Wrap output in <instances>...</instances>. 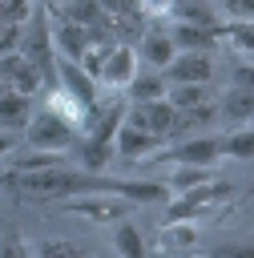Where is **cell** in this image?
Instances as JSON below:
<instances>
[{
  "label": "cell",
  "mask_w": 254,
  "mask_h": 258,
  "mask_svg": "<svg viewBox=\"0 0 254 258\" xmlns=\"http://www.w3.org/2000/svg\"><path fill=\"white\" fill-rule=\"evenodd\" d=\"M234 194L238 189L230 181H218V177H210L202 185H189V189H177V194H169L165 222H210V218H222L234 206Z\"/></svg>",
  "instance_id": "cell-1"
},
{
  "label": "cell",
  "mask_w": 254,
  "mask_h": 258,
  "mask_svg": "<svg viewBox=\"0 0 254 258\" xmlns=\"http://www.w3.org/2000/svg\"><path fill=\"white\" fill-rule=\"evenodd\" d=\"M16 52L40 73V85L52 89L56 85V48H52V24H48V8L36 0L32 4V16L24 20V32H20V44ZM40 89V93H44Z\"/></svg>",
  "instance_id": "cell-2"
},
{
  "label": "cell",
  "mask_w": 254,
  "mask_h": 258,
  "mask_svg": "<svg viewBox=\"0 0 254 258\" xmlns=\"http://www.w3.org/2000/svg\"><path fill=\"white\" fill-rule=\"evenodd\" d=\"M161 149H165V137H157V133L145 125L141 105L129 101V105H125V117H121V125H117V133H113V153H117V161H141V157L161 153Z\"/></svg>",
  "instance_id": "cell-3"
},
{
  "label": "cell",
  "mask_w": 254,
  "mask_h": 258,
  "mask_svg": "<svg viewBox=\"0 0 254 258\" xmlns=\"http://www.w3.org/2000/svg\"><path fill=\"white\" fill-rule=\"evenodd\" d=\"M32 149H56V153H69L77 141H81V129H73L65 117H56L52 109H36L32 117H28V125H24V133H20Z\"/></svg>",
  "instance_id": "cell-4"
},
{
  "label": "cell",
  "mask_w": 254,
  "mask_h": 258,
  "mask_svg": "<svg viewBox=\"0 0 254 258\" xmlns=\"http://www.w3.org/2000/svg\"><path fill=\"white\" fill-rule=\"evenodd\" d=\"M129 198H121V194H73V198H60V210L65 214H77V218H85V222H93V226H109V222H121L125 214H129Z\"/></svg>",
  "instance_id": "cell-5"
},
{
  "label": "cell",
  "mask_w": 254,
  "mask_h": 258,
  "mask_svg": "<svg viewBox=\"0 0 254 258\" xmlns=\"http://www.w3.org/2000/svg\"><path fill=\"white\" fill-rule=\"evenodd\" d=\"M165 77V85H185V81H210L214 77V52H198V48H177L169 64L157 69Z\"/></svg>",
  "instance_id": "cell-6"
},
{
  "label": "cell",
  "mask_w": 254,
  "mask_h": 258,
  "mask_svg": "<svg viewBox=\"0 0 254 258\" xmlns=\"http://www.w3.org/2000/svg\"><path fill=\"white\" fill-rule=\"evenodd\" d=\"M133 73H137V52H133V44H113L109 48V56L101 60V73H97V85H105V89H125L129 81H133Z\"/></svg>",
  "instance_id": "cell-7"
},
{
  "label": "cell",
  "mask_w": 254,
  "mask_h": 258,
  "mask_svg": "<svg viewBox=\"0 0 254 258\" xmlns=\"http://www.w3.org/2000/svg\"><path fill=\"white\" fill-rule=\"evenodd\" d=\"M133 52H137V60L141 64H149V69H161V64H169L173 60V40H169V28H161V24H145V32L137 36V44H133Z\"/></svg>",
  "instance_id": "cell-8"
},
{
  "label": "cell",
  "mask_w": 254,
  "mask_h": 258,
  "mask_svg": "<svg viewBox=\"0 0 254 258\" xmlns=\"http://www.w3.org/2000/svg\"><path fill=\"white\" fill-rule=\"evenodd\" d=\"M165 157H169V161H194V165H218V157H222V137H214V133H189V137L177 141Z\"/></svg>",
  "instance_id": "cell-9"
},
{
  "label": "cell",
  "mask_w": 254,
  "mask_h": 258,
  "mask_svg": "<svg viewBox=\"0 0 254 258\" xmlns=\"http://www.w3.org/2000/svg\"><path fill=\"white\" fill-rule=\"evenodd\" d=\"M0 81L12 89V93H24V97H36L44 85H40V73L20 56V52H4L0 56Z\"/></svg>",
  "instance_id": "cell-10"
},
{
  "label": "cell",
  "mask_w": 254,
  "mask_h": 258,
  "mask_svg": "<svg viewBox=\"0 0 254 258\" xmlns=\"http://www.w3.org/2000/svg\"><path fill=\"white\" fill-rule=\"evenodd\" d=\"M56 85H60L69 97H77L81 105H93V101H97V81H93L77 60H69V56H56Z\"/></svg>",
  "instance_id": "cell-11"
},
{
  "label": "cell",
  "mask_w": 254,
  "mask_h": 258,
  "mask_svg": "<svg viewBox=\"0 0 254 258\" xmlns=\"http://www.w3.org/2000/svg\"><path fill=\"white\" fill-rule=\"evenodd\" d=\"M169 40H173V48H198V52H214V48H218V28H202V24L173 20V24H169Z\"/></svg>",
  "instance_id": "cell-12"
},
{
  "label": "cell",
  "mask_w": 254,
  "mask_h": 258,
  "mask_svg": "<svg viewBox=\"0 0 254 258\" xmlns=\"http://www.w3.org/2000/svg\"><path fill=\"white\" fill-rule=\"evenodd\" d=\"M52 48H56V56H69V60H81V52L89 48V32H85V24H73V20H56L52 24Z\"/></svg>",
  "instance_id": "cell-13"
},
{
  "label": "cell",
  "mask_w": 254,
  "mask_h": 258,
  "mask_svg": "<svg viewBox=\"0 0 254 258\" xmlns=\"http://www.w3.org/2000/svg\"><path fill=\"white\" fill-rule=\"evenodd\" d=\"M214 117H218L214 101L173 109V129H169V137H177V133H202V129H210V125H214Z\"/></svg>",
  "instance_id": "cell-14"
},
{
  "label": "cell",
  "mask_w": 254,
  "mask_h": 258,
  "mask_svg": "<svg viewBox=\"0 0 254 258\" xmlns=\"http://www.w3.org/2000/svg\"><path fill=\"white\" fill-rule=\"evenodd\" d=\"M169 20H185V24H202V28H218L222 12L214 8V0H173Z\"/></svg>",
  "instance_id": "cell-15"
},
{
  "label": "cell",
  "mask_w": 254,
  "mask_h": 258,
  "mask_svg": "<svg viewBox=\"0 0 254 258\" xmlns=\"http://www.w3.org/2000/svg\"><path fill=\"white\" fill-rule=\"evenodd\" d=\"M28 117H32V97H24V93H0V129L24 133Z\"/></svg>",
  "instance_id": "cell-16"
},
{
  "label": "cell",
  "mask_w": 254,
  "mask_h": 258,
  "mask_svg": "<svg viewBox=\"0 0 254 258\" xmlns=\"http://www.w3.org/2000/svg\"><path fill=\"white\" fill-rule=\"evenodd\" d=\"M165 101H169L173 109H185V105H202V101H214V89H210V81L165 85Z\"/></svg>",
  "instance_id": "cell-17"
},
{
  "label": "cell",
  "mask_w": 254,
  "mask_h": 258,
  "mask_svg": "<svg viewBox=\"0 0 254 258\" xmlns=\"http://www.w3.org/2000/svg\"><path fill=\"white\" fill-rule=\"evenodd\" d=\"M222 117L226 121H234V125H250V117H254V93L250 89H226V97H222Z\"/></svg>",
  "instance_id": "cell-18"
},
{
  "label": "cell",
  "mask_w": 254,
  "mask_h": 258,
  "mask_svg": "<svg viewBox=\"0 0 254 258\" xmlns=\"http://www.w3.org/2000/svg\"><path fill=\"white\" fill-rule=\"evenodd\" d=\"M137 105H141V117H145V125H149L157 137H169V129H173V105H169L165 97L137 101Z\"/></svg>",
  "instance_id": "cell-19"
},
{
  "label": "cell",
  "mask_w": 254,
  "mask_h": 258,
  "mask_svg": "<svg viewBox=\"0 0 254 258\" xmlns=\"http://www.w3.org/2000/svg\"><path fill=\"white\" fill-rule=\"evenodd\" d=\"M113 250H117L121 258H141V254H145L149 246H145L141 230H137L133 222H125V218H121V222L113 226Z\"/></svg>",
  "instance_id": "cell-20"
},
{
  "label": "cell",
  "mask_w": 254,
  "mask_h": 258,
  "mask_svg": "<svg viewBox=\"0 0 254 258\" xmlns=\"http://www.w3.org/2000/svg\"><path fill=\"white\" fill-rule=\"evenodd\" d=\"M48 16H65V20L89 28V24L101 20V4H97V0H60L56 8H48Z\"/></svg>",
  "instance_id": "cell-21"
},
{
  "label": "cell",
  "mask_w": 254,
  "mask_h": 258,
  "mask_svg": "<svg viewBox=\"0 0 254 258\" xmlns=\"http://www.w3.org/2000/svg\"><path fill=\"white\" fill-rule=\"evenodd\" d=\"M129 101H153V97H165V77L161 73H133V81L121 89Z\"/></svg>",
  "instance_id": "cell-22"
},
{
  "label": "cell",
  "mask_w": 254,
  "mask_h": 258,
  "mask_svg": "<svg viewBox=\"0 0 254 258\" xmlns=\"http://www.w3.org/2000/svg\"><path fill=\"white\" fill-rule=\"evenodd\" d=\"M161 246H169V250H194L198 246V222H165L161 226Z\"/></svg>",
  "instance_id": "cell-23"
},
{
  "label": "cell",
  "mask_w": 254,
  "mask_h": 258,
  "mask_svg": "<svg viewBox=\"0 0 254 258\" xmlns=\"http://www.w3.org/2000/svg\"><path fill=\"white\" fill-rule=\"evenodd\" d=\"M250 153H254V133H250V125H242V129H234V133L222 137V157L250 161Z\"/></svg>",
  "instance_id": "cell-24"
},
{
  "label": "cell",
  "mask_w": 254,
  "mask_h": 258,
  "mask_svg": "<svg viewBox=\"0 0 254 258\" xmlns=\"http://www.w3.org/2000/svg\"><path fill=\"white\" fill-rule=\"evenodd\" d=\"M214 8L222 12V20H250L254 16V0H214Z\"/></svg>",
  "instance_id": "cell-25"
},
{
  "label": "cell",
  "mask_w": 254,
  "mask_h": 258,
  "mask_svg": "<svg viewBox=\"0 0 254 258\" xmlns=\"http://www.w3.org/2000/svg\"><path fill=\"white\" fill-rule=\"evenodd\" d=\"M32 4H36V0H4L0 20H4V24H24V20L32 16Z\"/></svg>",
  "instance_id": "cell-26"
},
{
  "label": "cell",
  "mask_w": 254,
  "mask_h": 258,
  "mask_svg": "<svg viewBox=\"0 0 254 258\" xmlns=\"http://www.w3.org/2000/svg\"><path fill=\"white\" fill-rule=\"evenodd\" d=\"M97 4H101L105 16H133V12H141V0H97Z\"/></svg>",
  "instance_id": "cell-27"
},
{
  "label": "cell",
  "mask_w": 254,
  "mask_h": 258,
  "mask_svg": "<svg viewBox=\"0 0 254 258\" xmlns=\"http://www.w3.org/2000/svg\"><path fill=\"white\" fill-rule=\"evenodd\" d=\"M173 0H141V16L145 20H169Z\"/></svg>",
  "instance_id": "cell-28"
},
{
  "label": "cell",
  "mask_w": 254,
  "mask_h": 258,
  "mask_svg": "<svg viewBox=\"0 0 254 258\" xmlns=\"http://www.w3.org/2000/svg\"><path fill=\"white\" fill-rule=\"evenodd\" d=\"M250 81H254L250 56H238V64H234V73H230V85H234V89H250Z\"/></svg>",
  "instance_id": "cell-29"
},
{
  "label": "cell",
  "mask_w": 254,
  "mask_h": 258,
  "mask_svg": "<svg viewBox=\"0 0 254 258\" xmlns=\"http://www.w3.org/2000/svg\"><path fill=\"white\" fill-rule=\"evenodd\" d=\"M40 254H81V250H77L73 242H44Z\"/></svg>",
  "instance_id": "cell-30"
},
{
  "label": "cell",
  "mask_w": 254,
  "mask_h": 258,
  "mask_svg": "<svg viewBox=\"0 0 254 258\" xmlns=\"http://www.w3.org/2000/svg\"><path fill=\"white\" fill-rule=\"evenodd\" d=\"M16 141H20V133H12V129H0V157H4V153H12V149H16Z\"/></svg>",
  "instance_id": "cell-31"
},
{
  "label": "cell",
  "mask_w": 254,
  "mask_h": 258,
  "mask_svg": "<svg viewBox=\"0 0 254 258\" xmlns=\"http://www.w3.org/2000/svg\"><path fill=\"white\" fill-rule=\"evenodd\" d=\"M0 8H4V0H0Z\"/></svg>",
  "instance_id": "cell-32"
}]
</instances>
